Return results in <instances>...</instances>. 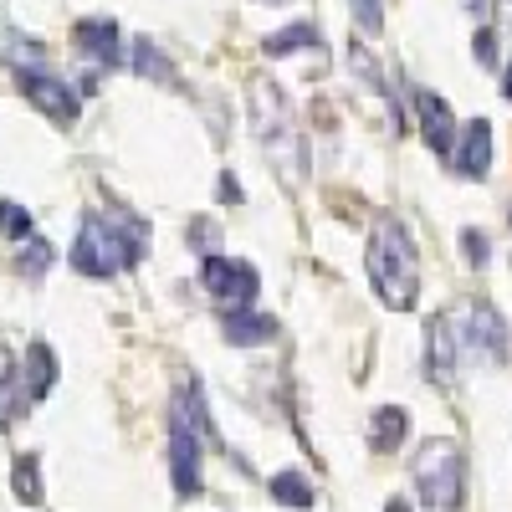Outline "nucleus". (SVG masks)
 Returning <instances> with one entry per match:
<instances>
[{
    "instance_id": "obj_1",
    "label": "nucleus",
    "mask_w": 512,
    "mask_h": 512,
    "mask_svg": "<svg viewBox=\"0 0 512 512\" xmlns=\"http://www.w3.org/2000/svg\"><path fill=\"white\" fill-rule=\"evenodd\" d=\"M149 226L128 210H108V216H82L77 241H72V272L82 277H118L144 256Z\"/></svg>"
},
{
    "instance_id": "obj_2",
    "label": "nucleus",
    "mask_w": 512,
    "mask_h": 512,
    "mask_svg": "<svg viewBox=\"0 0 512 512\" xmlns=\"http://www.w3.org/2000/svg\"><path fill=\"white\" fill-rule=\"evenodd\" d=\"M369 282L379 292L384 308H415V292H420V277H415V246H410V231L400 221H379L374 236H369Z\"/></svg>"
},
{
    "instance_id": "obj_3",
    "label": "nucleus",
    "mask_w": 512,
    "mask_h": 512,
    "mask_svg": "<svg viewBox=\"0 0 512 512\" xmlns=\"http://www.w3.org/2000/svg\"><path fill=\"white\" fill-rule=\"evenodd\" d=\"M246 103H251V128H256V139L267 144L272 164L297 185V180H303V169H308V149H303V139H297V128H292L287 98L277 93L272 77H251Z\"/></svg>"
},
{
    "instance_id": "obj_4",
    "label": "nucleus",
    "mask_w": 512,
    "mask_h": 512,
    "mask_svg": "<svg viewBox=\"0 0 512 512\" xmlns=\"http://www.w3.org/2000/svg\"><path fill=\"white\" fill-rule=\"evenodd\" d=\"M410 477L420 487V502L436 512H456L466 502V466H461V446L456 441H425L415 451Z\"/></svg>"
},
{
    "instance_id": "obj_5",
    "label": "nucleus",
    "mask_w": 512,
    "mask_h": 512,
    "mask_svg": "<svg viewBox=\"0 0 512 512\" xmlns=\"http://www.w3.org/2000/svg\"><path fill=\"white\" fill-rule=\"evenodd\" d=\"M200 287L210 292V303H221V313H231V308H251V297H256V287H262V277H256L251 262H231V256L210 251L205 262H200Z\"/></svg>"
},
{
    "instance_id": "obj_6",
    "label": "nucleus",
    "mask_w": 512,
    "mask_h": 512,
    "mask_svg": "<svg viewBox=\"0 0 512 512\" xmlns=\"http://www.w3.org/2000/svg\"><path fill=\"white\" fill-rule=\"evenodd\" d=\"M451 328H456V338H461L466 349H477V354L492 359V364H507L512 338H507V323H502L497 308H487V303H461V308L451 313Z\"/></svg>"
},
{
    "instance_id": "obj_7",
    "label": "nucleus",
    "mask_w": 512,
    "mask_h": 512,
    "mask_svg": "<svg viewBox=\"0 0 512 512\" xmlns=\"http://www.w3.org/2000/svg\"><path fill=\"white\" fill-rule=\"evenodd\" d=\"M169 477H175L180 497L200 492V431H195V420H190L180 395L169 405Z\"/></svg>"
},
{
    "instance_id": "obj_8",
    "label": "nucleus",
    "mask_w": 512,
    "mask_h": 512,
    "mask_svg": "<svg viewBox=\"0 0 512 512\" xmlns=\"http://www.w3.org/2000/svg\"><path fill=\"white\" fill-rule=\"evenodd\" d=\"M21 77V93H26V103L31 108H41L52 123H77V93H72V82H62V77H52V72H41V67H31V72H16Z\"/></svg>"
},
{
    "instance_id": "obj_9",
    "label": "nucleus",
    "mask_w": 512,
    "mask_h": 512,
    "mask_svg": "<svg viewBox=\"0 0 512 512\" xmlns=\"http://www.w3.org/2000/svg\"><path fill=\"white\" fill-rule=\"evenodd\" d=\"M72 41H77V57L98 62L103 72L123 67V36H118V21H108V16H88V21H77V26H72Z\"/></svg>"
},
{
    "instance_id": "obj_10",
    "label": "nucleus",
    "mask_w": 512,
    "mask_h": 512,
    "mask_svg": "<svg viewBox=\"0 0 512 512\" xmlns=\"http://www.w3.org/2000/svg\"><path fill=\"white\" fill-rule=\"evenodd\" d=\"M415 113H420V134H425V144H431V154L451 159V149H456V118H451V103L436 98L431 88H415Z\"/></svg>"
},
{
    "instance_id": "obj_11",
    "label": "nucleus",
    "mask_w": 512,
    "mask_h": 512,
    "mask_svg": "<svg viewBox=\"0 0 512 512\" xmlns=\"http://www.w3.org/2000/svg\"><path fill=\"white\" fill-rule=\"evenodd\" d=\"M451 164H456L461 180H487V169H492V123L487 118L466 123L461 144L451 149Z\"/></svg>"
},
{
    "instance_id": "obj_12",
    "label": "nucleus",
    "mask_w": 512,
    "mask_h": 512,
    "mask_svg": "<svg viewBox=\"0 0 512 512\" xmlns=\"http://www.w3.org/2000/svg\"><path fill=\"white\" fill-rule=\"evenodd\" d=\"M221 333H226V344H236V349H262V344H277V318H267V313H246V308H231V313H221Z\"/></svg>"
},
{
    "instance_id": "obj_13",
    "label": "nucleus",
    "mask_w": 512,
    "mask_h": 512,
    "mask_svg": "<svg viewBox=\"0 0 512 512\" xmlns=\"http://www.w3.org/2000/svg\"><path fill=\"white\" fill-rule=\"evenodd\" d=\"M410 436V415L400 405H384L369 420V451H400V441Z\"/></svg>"
},
{
    "instance_id": "obj_14",
    "label": "nucleus",
    "mask_w": 512,
    "mask_h": 512,
    "mask_svg": "<svg viewBox=\"0 0 512 512\" xmlns=\"http://www.w3.org/2000/svg\"><path fill=\"white\" fill-rule=\"evenodd\" d=\"M21 384H26V395H31V400H41V395H47L52 384H57V354H52L47 344H41V338H36V344L26 349V369H21Z\"/></svg>"
},
{
    "instance_id": "obj_15",
    "label": "nucleus",
    "mask_w": 512,
    "mask_h": 512,
    "mask_svg": "<svg viewBox=\"0 0 512 512\" xmlns=\"http://www.w3.org/2000/svg\"><path fill=\"white\" fill-rule=\"evenodd\" d=\"M431 379L436 384H451V374H456V344H451V318H436L431 323Z\"/></svg>"
},
{
    "instance_id": "obj_16",
    "label": "nucleus",
    "mask_w": 512,
    "mask_h": 512,
    "mask_svg": "<svg viewBox=\"0 0 512 512\" xmlns=\"http://www.w3.org/2000/svg\"><path fill=\"white\" fill-rule=\"evenodd\" d=\"M308 47H318V26H313V21H297V26L272 31V36L262 41L267 57H292V52H308Z\"/></svg>"
},
{
    "instance_id": "obj_17",
    "label": "nucleus",
    "mask_w": 512,
    "mask_h": 512,
    "mask_svg": "<svg viewBox=\"0 0 512 512\" xmlns=\"http://www.w3.org/2000/svg\"><path fill=\"white\" fill-rule=\"evenodd\" d=\"M0 57H6L16 72H31V67L47 62V52H41V41H31V36H21V31H6V36H0Z\"/></svg>"
},
{
    "instance_id": "obj_18",
    "label": "nucleus",
    "mask_w": 512,
    "mask_h": 512,
    "mask_svg": "<svg viewBox=\"0 0 512 512\" xmlns=\"http://www.w3.org/2000/svg\"><path fill=\"white\" fill-rule=\"evenodd\" d=\"M134 67H139V77H149V82H169V88H180L175 67H169V57L154 47V41H134Z\"/></svg>"
},
{
    "instance_id": "obj_19",
    "label": "nucleus",
    "mask_w": 512,
    "mask_h": 512,
    "mask_svg": "<svg viewBox=\"0 0 512 512\" xmlns=\"http://www.w3.org/2000/svg\"><path fill=\"white\" fill-rule=\"evenodd\" d=\"M11 492L26 502V507H36L41 497V466H36V456H16V472H11Z\"/></svg>"
},
{
    "instance_id": "obj_20",
    "label": "nucleus",
    "mask_w": 512,
    "mask_h": 512,
    "mask_svg": "<svg viewBox=\"0 0 512 512\" xmlns=\"http://www.w3.org/2000/svg\"><path fill=\"white\" fill-rule=\"evenodd\" d=\"M272 497H277L282 507H313V487H308L303 472H277V477H272Z\"/></svg>"
},
{
    "instance_id": "obj_21",
    "label": "nucleus",
    "mask_w": 512,
    "mask_h": 512,
    "mask_svg": "<svg viewBox=\"0 0 512 512\" xmlns=\"http://www.w3.org/2000/svg\"><path fill=\"white\" fill-rule=\"evenodd\" d=\"M0 236H6V241H26L31 236V216L16 200H0Z\"/></svg>"
},
{
    "instance_id": "obj_22",
    "label": "nucleus",
    "mask_w": 512,
    "mask_h": 512,
    "mask_svg": "<svg viewBox=\"0 0 512 512\" xmlns=\"http://www.w3.org/2000/svg\"><path fill=\"white\" fill-rule=\"evenodd\" d=\"M349 11H354V26H359V31L379 36V26H384V0H349Z\"/></svg>"
},
{
    "instance_id": "obj_23",
    "label": "nucleus",
    "mask_w": 512,
    "mask_h": 512,
    "mask_svg": "<svg viewBox=\"0 0 512 512\" xmlns=\"http://www.w3.org/2000/svg\"><path fill=\"white\" fill-rule=\"evenodd\" d=\"M461 256H466L472 267H487V262H492V246H487V236L466 226V231H461Z\"/></svg>"
},
{
    "instance_id": "obj_24",
    "label": "nucleus",
    "mask_w": 512,
    "mask_h": 512,
    "mask_svg": "<svg viewBox=\"0 0 512 512\" xmlns=\"http://www.w3.org/2000/svg\"><path fill=\"white\" fill-rule=\"evenodd\" d=\"M472 52H477V67H497V31L492 26H482L472 36Z\"/></svg>"
},
{
    "instance_id": "obj_25",
    "label": "nucleus",
    "mask_w": 512,
    "mask_h": 512,
    "mask_svg": "<svg viewBox=\"0 0 512 512\" xmlns=\"http://www.w3.org/2000/svg\"><path fill=\"white\" fill-rule=\"evenodd\" d=\"M190 241H195L200 256H210V251H216V241H221V231L210 226V221H190Z\"/></svg>"
},
{
    "instance_id": "obj_26",
    "label": "nucleus",
    "mask_w": 512,
    "mask_h": 512,
    "mask_svg": "<svg viewBox=\"0 0 512 512\" xmlns=\"http://www.w3.org/2000/svg\"><path fill=\"white\" fill-rule=\"evenodd\" d=\"M47 262H52V246H47V241H31V251L21 256V272L36 277V272H47Z\"/></svg>"
},
{
    "instance_id": "obj_27",
    "label": "nucleus",
    "mask_w": 512,
    "mask_h": 512,
    "mask_svg": "<svg viewBox=\"0 0 512 512\" xmlns=\"http://www.w3.org/2000/svg\"><path fill=\"white\" fill-rule=\"evenodd\" d=\"M221 200H226V205H241V185H236V175H221Z\"/></svg>"
},
{
    "instance_id": "obj_28",
    "label": "nucleus",
    "mask_w": 512,
    "mask_h": 512,
    "mask_svg": "<svg viewBox=\"0 0 512 512\" xmlns=\"http://www.w3.org/2000/svg\"><path fill=\"white\" fill-rule=\"evenodd\" d=\"M384 512H410V502H405V497H395V502H390V507H384Z\"/></svg>"
},
{
    "instance_id": "obj_29",
    "label": "nucleus",
    "mask_w": 512,
    "mask_h": 512,
    "mask_svg": "<svg viewBox=\"0 0 512 512\" xmlns=\"http://www.w3.org/2000/svg\"><path fill=\"white\" fill-rule=\"evenodd\" d=\"M502 93H507V98H512V67H507V82H502Z\"/></svg>"
},
{
    "instance_id": "obj_30",
    "label": "nucleus",
    "mask_w": 512,
    "mask_h": 512,
    "mask_svg": "<svg viewBox=\"0 0 512 512\" xmlns=\"http://www.w3.org/2000/svg\"><path fill=\"white\" fill-rule=\"evenodd\" d=\"M262 6H277V0H262Z\"/></svg>"
}]
</instances>
